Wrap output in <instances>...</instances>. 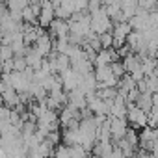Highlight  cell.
Segmentation results:
<instances>
[{
  "instance_id": "e0dca14e",
  "label": "cell",
  "mask_w": 158,
  "mask_h": 158,
  "mask_svg": "<svg viewBox=\"0 0 158 158\" xmlns=\"http://www.w3.org/2000/svg\"><path fill=\"white\" fill-rule=\"evenodd\" d=\"M0 58H2L4 61H6V60H11V58H13L11 47H8V45H0Z\"/></svg>"
},
{
  "instance_id": "3957f363",
  "label": "cell",
  "mask_w": 158,
  "mask_h": 158,
  "mask_svg": "<svg viewBox=\"0 0 158 158\" xmlns=\"http://www.w3.org/2000/svg\"><path fill=\"white\" fill-rule=\"evenodd\" d=\"M108 117V115H106ZM108 125H110V138H112V143L119 141L125 138V132H127V119H117V117H108Z\"/></svg>"
},
{
  "instance_id": "ac0fdd59",
  "label": "cell",
  "mask_w": 158,
  "mask_h": 158,
  "mask_svg": "<svg viewBox=\"0 0 158 158\" xmlns=\"http://www.w3.org/2000/svg\"><path fill=\"white\" fill-rule=\"evenodd\" d=\"M86 158H97V156H93V154H86Z\"/></svg>"
},
{
  "instance_id": "4fadbf2b",
  "label": "cell",
  "mask_w": 158,
  "mask_h": 158,
  "mask_svg": "<svg viewBox=\"0 0 158 158\" xmlns=\"http://www.w3.org/2000/svg\"><path fill=\"white\" fill-rule=\"evenodd\" d=\"M138 8L145 10V11H156V0H138Z\"/></svg>"
},
{
  "instance_id": "9a60e30c",
  "label": "cell",
  "mask_w": 158,
  "mask_h": 158,
  "mask_svg": "<svg viewBox=\"0 0 158 158\" xmlns=\"http://www.w3.org/2000/svg\"><path fill=\"white\" fill-rule=\"evenodd\" d=\"M52 156H54V158H71V152H69V145H60L58 149H54Z\"/></svg>"
},
{
  "instance_id": "ffe728a7",
  "label": "cell",
  "mask_w": 158,
  "mask_h": 158,
  "mask_svg": "<svg viewBox=\"0 0 158 158\" xmlns=\"http://www.w3.org/2000/svg\"><path fill=\"white\" fill-rule=\"evenodd\" d=\"M6 158H10V156H6Z\"/></svg>"
},
{
  "instance_id": "7c38bea8",
  "label": "cell",
  "mask_w": 158,
  "mask_h": 158,
  "mask_svg": "<svg viewBox=\"0 0 158 158\" xmlns=\"http://www.w3.org/2000/svg\"><path fill=\"white\" fill-rule=\"evenodd\" d=\"M110 71H112V74L117 78V80H119L121 76H125V74H127V73H125V69H123V63H121V61H112V63H110Z\"/></svg>"
},
{
  "instance_id": "5bb4252c",
  "label": "cell",
  "mask_w": 158,
  "mask_h": 158,
  "mask_svg": "<svg viewBox=\"0 0 158 158\" xmlns=\"http://www.w3.org/2000/svg\"><path fill=\"white\" fill-rule=\"evenodd\" d=\"M24 69H26V60H24V56H13V71L23 73Z\"/></svg>"
},
{
  "instance_id": "d6986e66",
  "label": "cell",
  "mask_w": 158,
  "mask_h": 158,
  "mask_svg": "<svg viewBox=\"0 0 158 158\" xmlns=\"http://www.w3.org/2000/svg\"><path fill=\"white\" fill-rule=\"evenodd\" d=\"M0 106H2V97H0Z\"/></svg>"
},
{
  "instance_id": "5b68a950",
  "label": "cell",
  "mask_w": 158,
  "mask_h": 158,
  "mask_svg": "<svg viewBox=\"0 0 158 158\" xmlns=\"http://www.w3.org/2000/svg\"><path fill=\"white\" fill-rule=\"evenodd\" d=\"M34 48H35V52H37L41 58H47V56L50 54V50H52V37L45 32L43 35H39V37L35 39Z\"/></svg>"
},
{
  "instance_id": "2e32d148",
  "label": "cell",
  "mask_w": 158,
  "mask_h": 158,
  "mask_svg": "<svg viewBox=\"0 0 158 158\" xmlns=\"http://www.w3.org/2000/svg\"><path fill=\"white\" fill-rule=\"evenodd\" d=\"M99 41H101V48H112V34L110 32L101 34L99 35Z\"/></svg>"
},
{
  "instance_id": "52a82bcc",
  "label": "cell",
  "mask_w": 158,
  "mask_h": 158,
  "mask_svg": "<svg viewBox=\"0 0 158 158\" xmlns=\"http://www.w3.org/2000/svg\"><path fill=\"white\" fill-rule=\"evenodd\" d=\"M67 104H71L74 110H84L86 108V97L78 91V89H73V91H69L67 93Z\"/></svg>"
},
{
  "instance_id": "ba28073f",
  "label": "cell",
  "mask_w": 158,
  "mask_h": 158,
  "mask_svg": "<svg viewBox=\"0 0 158 158\" xmlns=\"http://www.w3.org/2000/svg\"><path fill=\"white\" fill-rule=\"evenodd\" d=\"M134 104H136L139 110H143V112L147 114V112L156 104V99H154V95H151V93L145 91V93H139V95H138V99H136Z\"/></svg>"
},
{
  "instance_id": "9c48e42d",
  "label": "cell",
  "mask_w": 158,
  "mask_h": 158,
  "mask_svg": "<svg viewBox=\"0 0 158 158\" xmlns=\"http://www.w3.org/2000/svg\"><path fill=\"white\" fill-rule=\"evenodd\" d=\"M0 97H2V104L8 106V108H11V110L19 104V93L13 88H6L2 93H0Z\"/></svg>"
},
{
  "instance_id": "7a4b0ae2",
  "label": "cell",
  "mask_w": 158,
  "mask_h": 158,
  "mask_svg": "<svg viewBox=\"0 0 158 158\" xmlns=\"http://www.w3.org/2000/svg\"><path fill=\"white\" fill-rule=\"evenodd\" d=\"M125 119H128L132 127H138V128L147 127V114L143 110H139L136 104H127V117Z\"/></svg>"
},
{
  "instance_id": "277c9868",
  "label": "cell",
  "mask_w": 158,
  "mask_h": 158,
  "mask_svg": "<svg viewBox=\"0 0 158 158\" xmlns=\"http://www.w3.org/2000/svg\"><path fill=\"white\" fill-rule=\"evenodd\" d=\"M58 76H60V80H61V89H63L65 93H69V91L76 89V84H78V78H80V76H78L71 67H69L67 71L60 73Z\"/></svg>"
},
{
  "instance_id": "6da1fadb",
  "label": "cell",
  "mask_w": 158,
  "mask_h": 158,
  "mask_svg": "<svg viewBox=\"0 0 158 158\" xmlns=\"http://www.w3.org/2000/svg\"><path fill=\"white\" fill-rule=\"evenodd\" d=\"M89 26H91V32L97 34V35L106 34V32L112 30V21H110V17L106 15L104 8H101L99 11H95V13L89 15Z\"/></svg>"
},
{
  "instance_id": "8fae6325",
  "label": "cell",
  "mask_w": 158,
  "mask_h": 158,
  "mask_svg": "<svg viewBox=\"0 0 158 158\" xmlns=\"http://www.w3.org/2000/svg\"><path fill=\"white\" fill-rule=\"evenodd\" d=\"M138 145H143V143H149V141H156V128H151V127H143V130L138 134Z\"/></svg>"
},
{
  "instance_id": "8992f818",
  "label": "cell",
  "mask_w": 158,
  "mask_h": 158,
  "mask_svg": "<svg viewBox=\"0 0 158 158\" xmlns=\"http://www.w3.org/2000/svg\"><path fill=\"white\" fill-rule=\"evenodd\" d=\"M48 28H50V37H56V39H65L67 35H69V24H67V21H60V19H54L50 24H48Z\"/></svg>"
},
{
  "instance_id": "30bf717a",
  "label": "cell",
  "mask_w": 158,
  "mask_h": 158,
  "mask_svg": "<svg viewBox=\"0 0 158 158\" xmlns=\"http://www.w3.org/2000/svg\"><path fill=\"white\" fill-rule=\"evenodd\" d=\"M121 63H123V69H125L127 74H130V73H134V71L139 69V58L134 52H128V56H125Z\"/></svg>"
}]
</instances>
